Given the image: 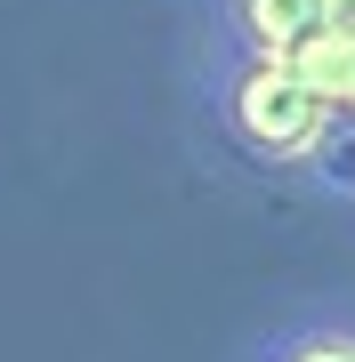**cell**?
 Here are the masks:
<instances>
[{
	"instance_id": "cell-1",
	"label": "cell",
	"mask_w": 355,
	"mask_h": 362,
	"mask_svg": "<svg viewBox=\"0 0 355 362\" xmlns=\"http://www.w3.org/2000/svg\"><path fill=\"white\" fill-rule=\"evenodd\" d=\"M194 89H202L210 129L235 145L242 161L283 169V177L331 169V145H339L347 105L323 97L315 81L291 65V57H266V49H250V40L218 33L210 49L194 57Z\"/></svg>"
},
{
	"instance_id": "cell-2",
	"label": "cell",
	"mask_w": 355,
	"mask_h": 362,
	"mask_svg": "<svg viewBox=\"0 0 355 362\" xmlns=\"http://www.w3.org/2000/svg\"><path fill=\"white\" fill-rule=\"evenodd\" d=\"M235 362H355V306L323 298V306H291L283 322L250 330Z\"/></svg>"
},
{
	"instance_id": "cell-3",
	"label": "cell",
	"mask_w": 355,
	"mask_h": 362,
	"mask_svg": "<svg viewBox=\"0 0 355 362\" xmlns=\"http://www.w3.org/2000/svg\"><path fill=\"white\" fill-rule=\"evenodd\" d=\"M323 16H331V0H218V33H235L266 57H291Z\"/></svg>"
}]
</instances>
